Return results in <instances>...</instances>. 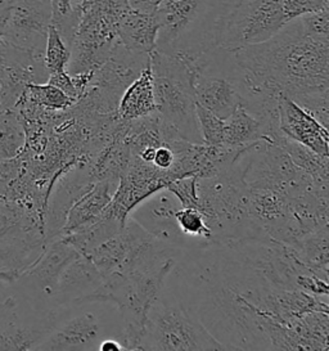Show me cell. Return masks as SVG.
Wrapping results in <instances>:
<instances>
[{
	"mask_svg": "<svg viewBox=\"0 0 329 351\" xmlns=\"http://www.w3.org/2000/svg\"><path fill=\"white\" fill-rule=\"evenodd\" d=\"M233 0H164L156 11V51L186 63L219 47L221 25Z\"/></svg>",
	"mask_w": 329,
	"mask_h": 351,
	"instance_id": "cell-2",
	"label": "cell"
},
{
	"mask_svg": "<svg viewBox=\"0 0 329 351\" xmlns=\"http://www.w3.org/2000/svg\"><path fill=\"white\" fill-rule=\"evenodd\" d=\"M288 22L283 0H233L223 20L219 47L234 52L267 42Z\"/></svg>",
	"mask_w": 329,
	"mask_h": 351,
	"instance_id": "cell-6",
	"label": "cell"
},
{
	"mask_svg": "<svg viewBox=\"0 0 329 351\" xmlns=\"http://www.w3.org/2000/svg\"><path fill=\"white\" fill-rule=\"evenodd\" d=\"M26 147V130L20 114L13 110L0 108V161L16 158Z\"/></svg>",
	"mask_w": 329,
	"mask_h": 351,
	"instance_id": "cell-21",
	"label": "cell"
},
{
	"mask_svg": "<svg viewBox=\"0 0 329 351\" xmlns=\"http://www.w3.org/2000/svg\"><path fill=\"white\" fill-rule=\"evenodd\" d=\"M17 298L13 292L12 285L0 283V326L10 317L12 310L14 309Z\"/></svg>",
	"mask_w": 329,
	"mask_h": 351,
	"instance_id": "cell-29",
	"label": "cell"
},
{
	"mask_svg": "<svg viewBox=\"0 0 329 351\" xmlns=\"http://www.w3.org/2000/svg\"><path fill=\"white\" fill-rule=\"evenodd\" d=\"M175 154L174 151L167 145H158L154 149V158L151 165L160 169V170H169L171 166L174 165Z\"/></svg>",
	"mask_w": 329,
	"mask_h": 351,
	"instance_id": "cell-30",
	"label": "cell"
},
{
	"mask_svg": "<svg viewBox=\"0 0 329 351\" xmlns=\"http://www.w3.org/2000/svg\"><path fill=\"white\" fill-rule=\"evenodd\" d=\"M70 57L71 51L69 44L63 40L57 29L51 25L44 48V64L47 71L49 75L64 71L70 61Z\"/></svg>",
	"mask_w": 329,
	"mask_h": 351,
	"instance_id": "cell-24",
	"label": "cell"
},
{
	"mask_svg": "<svg viewBox=\"0 0 329 351\" xmlns=\"http://www.w3.org/2000/svg\"><path fill=\"white\" fill-rule=\"evenodd\" d=\"M274 145L284 149L293 164L311 176L317 186H328V157L318 155L283 134L278 135Z\"/></svg>",
	"mask_w": 329,
	"mask_h": 351,
	"instance_id": "cell-19",
	"label": "cell"
},
{
	"mask_svg": "<svg viewBox=\"0 0 329 351\" xmlns=\"http://www.w3.org/2000/svg\"><path fill=\"white\" fill-rule=\"evenodd\" d=\"M80 255L63 237L54 238L47 243L40 256L21 271L12 289L34 311L51 314L58 309L54 305V295L60 276Z\"/></svg>",
	"mask_w": 329,
	"mask_h": 351,
	"instance_id": "cell-7",
	"label": "cell"
},
{
	"mask_svg": "<svg viewBox=\"0 0 329 351\" xmlns=\"http://www.w3.org/2000/svg\"><path fill=\"white\" fill-rule=\"evenodd\" d=\"M302 30L314 40L329 43V8L298 17Z\"/></svg>",
	"mask_w": 329,
	"mask_h": 351,
	"instance_id": "cell-27",
	"label": "cell"
},
{
	"mask_svg": "<svg viewBox=\"0 0 329 351\" xmlns=\"http://www.w3.org/2000/svg\"><path fill=\"white\" fill-rule=\"evenodd\" d=\"M10 47L5 43L0 42V82L3 79V75L5 73V69L10 63Z\"/></svg>",
	"mask_w": 329,
	"mask_h": 351,
	"instance_id": "cell-32",
	"label": "cell"
},
{
	"mask_svg": "<svg viewBox=\"0 0 329 351\" xmlns=\"http://www.w3.org/2000/svg\"><path fill=\"white\" fill-rule=\"evenodd\" d=\"M178 208H180L179 201L170 191L162 188L142 201L127 217L133 219L144 230L167 245L182 250L206 247L204 243L182 233L175 220Z\"/></svg>",
	"mask_w": 329,
	"mask_h": 351,
	"instance_id": "cell-10",
	"label": "cell"
},
{
	"mask_svg": "<svg viewBox=\"0 0 329 351\" xmlns=\"http://www.w3.org/2000/svg\"><path fill=\"white\" fill-rule=\"evenodd\" d=\"M29 102L48 111H66L72 108L76 102L69 95L49 83L29 84L22 94Z\"/></svg>",
	"mask_w": 329,
	"mask_h": 351,
	"instance_id": "cell-22",
	"label": "cell"
},
{
	"mask_svg": "<svg viewBox=\"0 0 329 351\" xmlns=\"http://www.w3.org/2000/svg\"><path fill=\"white\" fill-rule=\"evenodd\" d=\"M175 220L182 233L192 239H199L204 245H212V232L204 214L193 207H180L175 213ZM198 241V242H199ZM201 242V243H202Z\"/></svg>",
	"mask_w": 329,
	"mask_h": 351,
	"instance_id": "cell-23",
	"label": "cell"
},
{
	"mask_svg": "<svg viewBox=\"0 0 329 351\" xmlns=\"http://www.w3.org/2000/svg\"><path fill=\"white\" fill-rule=\"evenodd\" d=\"M51 16V0H20L14 3L10 7L0 42L44 57Z\"/></svg>",
	"mask_w": 329,
	"mask_h": 351,
	"instance_id": "cell-9",
	"label": "cell"
},
{
	"mask_svg": "<svg viewBox=\"0 0 329 351\" xmlns=\"http://www.w3.org/2000/svg\"><path fill=\"white\" fill-rule=\"evenodd\" d=\"M195 116L204 145H223L226 120L195 102Z\"/></svg>",
	"mask_w": 329,
	"mask_h": 351,
	"instance_id": "cell-25",
	"label": "cell"
},
{
	"mask_svg": "<svg viewBox=\"0 0 329 351\" xmlns=\"http://www.w3.org/2000/svg\"><path fill=\"white\" fill-rule=\"evenodd\" d=\"M82 16L73 34L71 57L66 71L70 75L94 73L101 67L117 39V22L123 12L93 0L80 3Z\"/></svg>",
	"mask_w": 329,
	"mask_h": 351,
	"instance_id": "cell-5",
	"label": "cell"
},
{
	"mask_svg": "<svg viewBox=\"0 0 329 351\" xmlns=\"http://www.w3.org/2000/svg\"><path fill=\"white\" fill-rule=\"evenodd\" d=\"M119 182L102 179L93 184L80 198L72 205L62 227L61 236L70 234L76 229L84 227L101 215L103 210L112 201L113 193Z\"/></svg>",
	"mask_w": 329,
	"mask_h": 351,
	"instance_id": "cell-14",
	"label": "cell"
},
{
	"mask_svg": "<svg viewBox=\"0 0 329 351\" xmlns=\"http://www.w3.org/2000/svg\"><path fill=\"white\" fill-rule=\"evenodd\" d=\"M154 351L226 350L182 300L169 298L166 289L148 311L142 349Z\"/></svg>",
	"mask_w": 329,
	"mask_h": 351,
	"instance_id": "cell-3",
	"label": "cell"
},
{
	"mask_svg": "<svg viewBox=\"0 0 329 351\" xmlns=\"http://www.w3.org/2000/svg\"><path fill=\"white\" fill-rule=\"evenodd\" d=\"M45 246V242L0 237V270H17L21 273L40 256Z\"/></svg>",
	"mask_w": 329,
	"mask_h": 351,
	"instance_id": "cell-20",
	"label": "cell"
},
{
	"mask_svg": "<svg viewBox=\"0 0 329 351\" xmlns=\"http://www.w3.org/2000/svg\"><path fill=\"white\" fill-rule=\"evenodd\" d=\"M157 112L173 125L182 138L204 145L195 116L193 73L188 63L154 49L151 53Z\"/></svg>",
	"mask_w": 329,
	"mask_h": 351,
	"instance_id": "cell-4",
	"label": "cell"
},
{
	"mask_svg": "<svg viewBox=\"0 0 329 351\" xmlns=\"http://www.w3.org/2000/svg\"><path fill=\"white\" fill-rule=\"evenodd\" d=\"M197 176H184L174 179L167 183L166 189L170 191L175 198L179 201L180 207H193L198 208V192H197Z\"/></svg>",
	"mask_w": 329,
	"mask_h": 351,
	"instance_id": "cell-26",
	"label": "cell"
},
{
	"mask_svg": "<svg viewBox=\"0 0 329 351\" xmlns=\"http://www.w3.org/2000/svg\"><path fill=\"white\" fill-rule=\"evenodd\" d=\"M158 30L156 14L127 8L117 22V39L133 52L151 54L156 49Z\"/></svg>",
	"mask_w": 329,
	"mask_h": 351,
	"instance_id": "cell-15",
	"label": "cell"
},
{
	"mask_svg": "<svg viewBox=\"0 0 329 351\" xmlns=\"http://www.w3.org/2000/svg\"><path fill=\"white\" fill-rule=\"evenodd\" d=\"M20 271L17 270H0V283L13 285L16 279L19 278Z\"/></svg>",
	"mask_w": 329,
	"mask_h": 351,
	"instance_id": "cell-34",
	"label": "cell"
},
{
	"mask_svg": "<svg viewBox=\"0 0 329 351\" xmlns=\"http://www.w3.org/2000/svg\"><path fill=\"white\" fill-rule=\"evenodd\" d=\"M278 126L284 136L318 155L329 157L327 126L320 124L313 114L286 95H280L278 99Z\"/></svg>",
	"mask_w": 329,
	"mask_h": 351,
	"instance_id": "cell-11",
	"label": "cell"
},
{
	"mask_svg": "<svg viewBox=\"0 0 329 351\" xmlns=\"http://www.w3.org/2000/svg\"><path fill=\"white\" fill-rule=\"evenodd\" d=\"M66 315L53 328L48 337L35 350L70 351L98 349L102 336L101 323L95 314L84 311L76 315Z\"/></svg>",
	"mask_w": 329,
	"mask_h": 351,
	"instance_id": "cell-12",
	"label": "cell"
},
{
	"mask_svg": "<svg viewBox=\"0 0 329 351\" xmlns=\"http://www.w3.org/2000/svg\"><path fill=\"white\" fill-rule=\"evenodd\" d=\"M102 285V276L92 260L80 255L63 269L57 283L54 305L56 308L82 305Z\"/></svg>",
	"mask_w": 329,
	"mask_h": 351,
	"instance_id": "cell-13",
	"label": "cell"
},
{
	"mask_svg": "<svg viewBox=\"0 0 329 351\" xmlns=\"http://www.w3.org/2000/svg\"><path fill=\"white\" fill-rule=\"evenodd\" d=\"M270 135L269 125L239 104L233 114L226 119L223 145L247 147L258 141L270 142Z\"/></svg>",
	"mask_w": 329,
	"mask_h": 351,
	"instance_id": "cell-17",
	"label": "cell"
},
{
	"mask_svg": "<svg viewBox=\"0 0 329 351\" xmlns=\"http://www.w3.org/2000/svg\"><path fill=\"white\" fill-rule=\"evenodd\" d=\"M298 260L313 273L328 279V226L319 228L291 243Z\"/></svg>",
	"mask_w": 329,
	"mask_h": 351,
	"instance_id": "cell-18",
	"label": "cell"
},
{
	"mask_svg": "<svg viewBox=\"0 0 329 351\" xmlns=\"http://www.w3.org/2000/svg\"><path fill=\"white\" fill-rule=\"evenodd\" d=\"M162 1L164 0H127V5L134 11L154 14Z\"/></svg>",
	"mask_w": 329,
	"mask_h": 351,
	"instance_id": "cell-31",
	"label": "cell"
},
{
	"mask_svg": "<svg viewBox=\"0 0 329 351\" xmlns=\"http://www.w3.org/2000/svg\"><path fill=\"white\" fill-rule=\"evenodd\" d=\"M154 112H157V104L149 57V62L143 71L123 90L116 114L123 121H133Z\"/></svg>",
	"mask_w": 329,
	"mask_h": 351,
	"instance_id": "cell-16",
	"label": "cell"
},
{
	"mask_svg": "<svg viewBox=\"0 0 329 351\" xmlns=\"http://www.w3.org/2000/svg\"><path fill=\"white\" fill-rule=\"evenodd\" d=\"M17 1L20 0H0V8H10Z\"/></svg>",
	"mask_w": 329,
	"mask_h": 351,
	"instance_id": "cell-35",
	"label": "cell"
},
{
	"mask_svg": "<svg viewBox=\"0 0 329 351\" xmlns=\"http://www.w3.org/2000/svg\"><path fill=\"white\" fill-rule=\"evenodd\" d=\"M151 54L133 52L116 43L107 60L94 71L85 92L95 111H114L123 90L133 83L149 62Z\"/></svg>",
	"mask_w": 329,
	"mask_h": 351,
	"instance_id": "cell-8",
	"label": "cell"
},
{
	"mask_svg": "<svg viewBox=\"0 0 329 351\" xmlns=\"http://www.w3.org/2000/svg\"><path fill=\"white\" fill-rule=\"evenodd\" d=\"M99 351H121L123 350V345L119 342L117 339H107V340L101 341Z\"/></svg>",
	"mask_w": 329,
	"mask_h": 351,
	"instance_id": "cell-33",
	"label": "cell"
},
{
	"mask_svg": "<svg viewBox=\"0 0 329 351\" xmlns=\"http://www.w3.org/2000/svg\"><path fill=\"white\" fill-rule=\"evenodd\" d=\"M329 0H283V11L288 21H292L308 13L329 8Z\"/></svg>",
	"mask_w": 329,
	"mask_h": 351,
	"instance_id": "cell-28",
	"label": "cell"
},
{
	"mask_svg": "<svg viewBox=\"0 0 329 351\" xmlns=\"http://www.w3.org/2000/svg\"><path fill=\"white\" fill-rule=\"evenodd\" d=\"M233 57L243 106L329 92V43L311 39L298 19L267 42L236 49Z\"/></svg>",
	"mask_w": 329,
	"mask_h": 351,
	"instance_id": "cell-1",
	"label": "cell"
}]
</instances>
